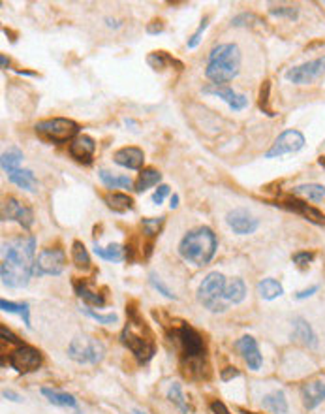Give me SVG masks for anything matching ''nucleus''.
Here are the masks:
<instances>
[{
    "instance_id": "4468645a",
    "label": "nucleus",
    "mask_w": 325,
    "mask_h": 414,
    "mask_svg": "<svg viewBox=\"0 0 325 414\" xmlns=\"http://www.w3.org/2000/svg\"><path fill=\"white\" fill-rule=\"evenodd\" d=\"M226 222L239 236L254 234L257 230V226H260L257 219H254L246 209H234V211H229L228 217H226Z\"/></svg>"
},
{
    "instance_id": "09e8293b",
    "label": "nucleus",
    "mask_w": 325,
    "mask_h": 414,
    "mask_svg": "<svg viewBox=\"0 0 325 414\" xmlns=\"http://www.w3.org/2000/svg\"><path fill=\"white\" fill-rule=\"evenodd\" d=\"M211 410H212V414H231L228 410V407H226V405H224L222 401H212L211 403Z\"/></svg>"
},
{
    "instance_id": "2eb2a0df",
    "label": "nucleus",
    "mask_w": 325,
    "mask_h": 414,
    "mask_svg": "<svg viewBox=\"0 0 325 414\" xmlns=\"http://www.w3.org/2000/svg\"><path fill=\"white\" fill-rule=\"evenodd\" d=\"M203 92H205V94H212V96L222 98L224 102L228 104L234 111L245 110L246 104H248V98H246L245 94H237V92L228 85H215V83H212V85L203 87Z\"/></svg>"
},
{
    "instance_id": "37998d69",
    "label": "nucleus",
    "mask_w": 325,
    "mask_h": 414,
    "mask_svg": "<svg viewBox=\"0 0 325 414\" xmlns=\"http://www.w3.org/2000/svg\"><path fill=\"white\" fill-rule=\"evenodd\" d=\"M269 89H271V85H269V81H265V85L262 87V92H260V108L263 110V113L269 117H273V110L269 108L267 102H269Z\"/></svg>"
},
{
    "instance_id": "7c9ffc66",
    "label": "nucleus",
    "mask_w": 325,
    "mask_h": 414,
    "mask_svg": "<svg viewBox=\"0 0 325 414\" xmlns=\"http://www.w3.org/2000/svg\"><path fill=\"white\" fill-rule=\"evenodd\" d=\"M72 258H74V264L77 270H91V256H89V251L81 242H74V245H72Z\"/></svg>"
},
{
    "instance_id": "6ab92c4d",
    "label": "nucleus",
    "mask_w": 325,
    "mask_h": 414,
    "mask_svg": "<svg viewBox=\"0 0 325 414\" xmlns=\"http://www.w3.org/2000/svg\"><path fill=\"white\" fill-rule=\"evenodd\" d=\"M94 151H96V144H94V139L91 136H79V138H75L70 144V155L74 156L77 162L91 164Z\"/></svg>"
},
{
    "instance_id": "f704fd0d",
    "label": "nucleus",
    "mask_w": 325,
    "mask_h": 414,
    "mask_svg": "<svg viewBox=\"0 0 325 414\" xmlns=\"http://www.w3.org/2000/svg\"><path fill=\"white\" fill-rule=\"evenodd\" d=\"M0 307L6 313H18L19 317L23 318V322L27 328H30V307L29 303H13V301H8V299H0Z\"/></svg>"
},
{
    "instance_id": "39448f33",
    "label": "nucleus",
    "mask_w": 325,
    "mask_h": 414,
    "mask_svg": "<svg viewBox=\"0 0 325 414\" xmlns=\"http://www.w3.org/2000/svg\"><path fill=\"white\" fill-rule=\"evenodd\" d=\"M226 277L218 271H212L201 281L198 288V299L200 303L209 309L211 313H224L228 310V303L224 299V290H226Z\"/></svg>"
},
{
    "instance_id": "864d4df0",
    "label": "nucleus",
    "mask_w": 325,
    "mask_h": 414,
    "mask_svg": "<svg viewBox=\"0 0 325 414\" xmlns=\"http://www.w3.org/2000/svg\"><path fill=\"white\" fill-rule=\"evenodd\" d=\"M0 64H2V70H8V66H10V58H8L6 55H0Z\"/></svg>"
},
{
    "instance_id": "9b49d317",
    "label": "nucleus",
    "mask_w": 325,
    "mask_h": 414,
    "mask_svg": "<svg viewBox=\"0 0 325 414\" xmlns=\"http://www.w3.org/2000/svg\"><path fill=\"white\" fill-rule=\"evenodd\" d=\"M8 362H10L12 369H15L18 373H32L36 369H40L42 354L40 351H36L34 346L21 345L10 354Z\"/></svg>"
},
{
    "instance_id": "b1692460",
    "label": "nucleus",
    "mask_w": 325,
    "mask_h": 414,
    "mask_svg": "<svg viewBox=\"0 0 325 414\" xmlns=\"http://www.w3.org/2000/svg\"><path fill=\"white\" fill-rule=\"evenodd\" d=\"M262 403H263V407L274 414L288 413V399H286L284 391L282 390H276V391H271V394H267V396L263 397Z\"/></svg>"
},
{
    "instance_id": "412c9836",
    "label": "nucleus",
    "mask_w": 325,
    "mask_h": 414,
    "mask_svg": "<svg viewBox=\"0 0 325 414\" xmlns=\"http://www.w3.org/2000/svg\"><path fill=\"white\" fill-rule=\"evenodd\" d=\"M291 337L299 341L301 345L308 346V349H314V346L318 345V337L314 334L312 326L301 317L293 320V334H291Z\"/></svg>"
},
{
    "instance_id": "de8ad7c7",
    "label": "nucleus",
    "mask_w": 325,
    "mask_h": 414,
    "mask_svg": "<svg viewBox=\"0 0 325 414\" xmlns=\"http://www.w3.org/2000/svg\"><path fill=\"white\" fill-rule=\"evenodd\" d=\"M147 32L148 34H160V32H164V23L160 19H154V21H151L147 25Z\"/></svg>"
},
{
    "instance_id": "e433bc0d",
    "label": "nucleus",
    "mask_w": 325,
    "mask_h": 414,
    "mask_svg": "<svg viewBox=\"0 0 325 414\" xmlns=\"http://www.w3.org/2000/svg\"><path fill=\"white\" fill-rule=\"evenodd\" d=\"M173 63H175V61H173L166 51H154L147 57V64L153 70H164L167 64H173Z\"/></svg>"
},
{
    "instance_id": "79ce46f5",
    "label": "nucleus",
    "mask_w": 325,
    "mask_h": 414,
    "mask_svg": "<svg viewBox=\"0 0 325 414\" xmlns=\"http://www.w3.org/2000/svg\"><path fill=\"white\" fill-rule=\"evenodd\" d=\"M207 25H209V18L203 19V21L200 23V27L196 29L194 34H192L189 38V44H186V46H189V49H194V47H198V44L201 42V36H203V32H205Z\"/></svg>"
},
{
    "instance_id": "a878e982",
    "label": "nucleus",
    "mask_w": 325,
    "mask_h": 414,
    "mask_svg": "<svg viewBox=\"0 0 325 414\" xmlns=\"http://www.w3.org/2000/svg\"><path fill=\"white\" fill-rule=\"evenodd\" d=\"M160 179H162V173H160L158 170H154V168H145V170H141L136 184H134V190L141 194V192H145V190L154 187V184H158Z\"/></svg>"
},
{
    "instance_id": "6e6d98bb",
    "label": "nucleus",
    "mask_w": 325,
    "mask_h": 414,
    "mask_svg": "<svg viewBox=\"0 0 325 414\" xmlns=\"http://www.w3.org/2000/svg\"><path fill=\"white\" fill-rule=\"evenodd\" d=\"M134 414H145V413H139V410H134Z\"/></svg>"
},
{
    "instance_id": "f257e3e1",
    "label": "nucleus",
    "mask_w": 325,
    "mask_h": 414,
    "mask_svg": "<svg viewBox=\"0 0 325 414\" xmlns=\"http://www.w3.org/2000/svg\"><path fill=\"white\" fill-rule=\"evenodd\" d=\"M36 260L34 236H19L2 245L0 275L6 287L23 288L29 284Z\"/></svg>"
},
{
    "instance_id": "ea45409f",
    "label": "nucleus",
    "mask_w": 325,
    "mask_h": 414,
    "mask_svg": "<svg viewBox=\"0 0 325 414\" xmlns=\"http://www.w3.org/2000/svg\"><path fill=\"white\" fill-rule=\"evenodd\" d=\"M271 15L274 18H288V19H297L299 15V8L297 6H273L269 10Z\"/></svg>"
},
{
    "instance_id": "0eeeda50",
    "label": "nucleus",
    "mask_w": 325,
    "mask_h": 414,
    "mask_svg": "<svg viewBox=\"0 0 325 414\" xmlns=\"http://www.w3.org/2000/svg\"><path fill=\"white\" fill-rule=\"evenodd\" d=\"M36 132L42 134L44 138H47L49 142H55V144H64L68 139H74L79 132V125L72 119H63V117H57V119H47V121H40L36 125Z\"/></svg>"
},
{
    "instance_id": "f3484780",
    "label": "nucleus",
    "mask_w": 325,
    "mask_h": 414,
    "mask_svg": "<svg viewBox=\"0 0 325 414\" xmlns=\"http://www.w3.org/2000/svg\"><path fill=\"white\" fill-rule=\"evenodd\" d=\"M282 207H286L288 211H293V213L301 215V217H305V219L314 222V225H325V215L321 213L319 209H316V207L308 206L307 201L293 198V200H286L284 203H282Z\"/></svg>"
},
{
    "instance_id": "5701e85b",
    "label": "nucleus",
    "mask_w": 325,
    "mask_h": 414,
    "mask_svg": "<svg viewBox=\"0 0 325 414\" xmlns=\"http://www.w3.org/2000/svg\"><path fill=\"white\" fill-rule=\"evenodd\" d=\"M75 294H77L87 305H92V307H103V305H106L103 294H98L96 290H92L87 281L75 282Z\"/></svg>"
},
{
    "instance_id": "cd10ccee",
    "label": "nucleus",
    "mask_w": 325,
    "mask_h": 414,
    "mask_svg": "<svg viewBox=\"0 0 325 414\" xmlns=\"http://www.w3.org/2000/svg\"><path fill=\"white\" fill-rule=\"evenodd\" d=\"M8 179H10L13 184H18L19 189H25V190H36V184H38L32 170H21V168L10 173Z\"/></svg>"
},
{
    "instance_id": "ddd939ff",
    "label": "nucleus",
    "mask_w": 325,
    "mask_h": 414,
    "mask_svg": "<svg viewBox=\"0 0 325 414\" xmlns=\"http://www.w3.org/2000/svg\"><path fill=\"white\" fill-rule=\"evenodd\" d=\"M2 220H15L18 225L23 226L25 230H29L30 226L34 225V213L29 206H25L18 198H8L2 203Z\"/></svg>"
},
{
    "instance_id": "a211bd4d",
    "label": "nucleus",
    "mask_w": 325,
    "mask_h": 414,
    "mask_svg": "<svg viewBox=\"0 0 325 414\" xmlns=\"http://www.w3.org/2000/svg\"><path fill=\"white\" fill-rule=\"evenodd\" d=\"M115 164H119L122 168H128V170H141L143 161H145V155L139 147H122L113 155Z\"/></svg>"
},
{
    "instance_id": "c85d7f7f",
    "label": "nucleus",
    "mask_w": 325,
    "mask_h": 414,
    "mask_svg": "<svg viewBox=\"0 0 325 414\" xmlns=\"http://www.w3.org/2000/svg\"><path fill=\"white\" fill-rule=\"evenodd\" d=\"M106 203H108L109 209H113L115 213H126L134 207L130 196L122 194V192H113V194L106 196Z\"/></svg>"
},
{
    "instance_id": "49530a36",
    "label": "nucleus",
    "mask_w": 325,
    "mask_h": 414,
    "mask_svg": "<svg viewBox=\"0 0 325 414\" xmlns=\"http://www.w3.org/2000/svg\"><path fill=\"white\" fill-rule=\"evenodd\" d=\"M0 335H2V339L8 341V343H15V345H19V346L23 345L18 335L12 334V332H10V330H8L6 326H0Z\"/></svg>"
},
{
    "instance_id": "1a4fd4ad",
    "label": "nucleus",
    "mask_w": 325,
    "mask_h": 414,
    "mask_svg": "<svg viewBox=\"0 0 325 414\" xmlns=\"http://www.w3.org/2000/svg\"><path fill=\"white\" fill-rule=\"evenodd\" d=\"M66 268V254L63 249H44L34 260L32 273L36 277L60 275Z\"/></svg>"
},
{
    "instance_id": "4be33fe9",
    "label": "nucleus",
    "mask_w": 325,
    "mask_h": 414,
    "mask_svg": "<svg viewBox=\"0 0 325 414\" xmlns=\"http://www.w3.org/2000/svg\"><path fill=\"white\" fill-rule=\"evenodd\" d=\"M42 396L47 397V401L51 403V405H57V407H63V408H74V410H79L77 399H75L72 394L53 390V388H42Z\"/></svg>"
},
{
    "instance_id": "473e14b6",
    "label": "nucleus",
    "mask_w": 325,
    "mask_h": 414,
    "mask_svg": "<svg viewBox=\"0 0 325 414\" xmlns=\"http://www.w3.org/2000/svg\"><path fill=\"white\" fill-rule=\"evenodd\" d=\"M167 399H170V401H172L183 414L192 413V408H190V405L186 403V399H184L183 388H181L179 382H173V384L170 386V390H167Z\"/></svg>"
},
{
    "instance_id": "3c124183",
    "label": "nucleus",
    "mask_w": 325,
    "mask_h": 414,
    "mask_svg": "<svg viewBox=\"0 0 325 414\" xmlns=\"http://www.w3.org/2000/svg\"><path fill=\"white\" fill-rule=\"evenodd\" d=\"M316 292H318V287L314 284V287L307 288V290H301V292H297L295 298L297 299H307V298H310V296H312V294H316Z\"/></svg>"
},
{
    "instance_id": "2f4dec72",
    "label": "nucleus",
    "mask_w": 325,
    "mask_h": 414,
    "mask_svg": "<svg viewBox=\"0 0 325 414\" xmlns=\"http://www.w3.org/2000/svg\"><path fill=\"white\" fill-rule=\"evenodd\" d=\"M293 194L302 196L307 200L321 201L325 198V187L324 184H299L293 189Z\"/></svg>"
},
{
    "instance_id": "a18cd8bd",
    "label": "nucleus",
    "mask_w": 325,
    "mask_h": 414,
    "mask_svg": "<svg viewBox=\"0 0 325 414\" xmlns=\"http://www.w3.org/2000/svg\"><path fill=\"white\" fill-rule=\"evenodd\" d=\"M170 194V187L167 184H160L158 189L154 190V194H153V201L156 203V206H160L162 201L166 200V196Z\"/></svg>"
},
{
    "instance_id": "f03ea898",
    "label": "nucleus",
    "mask_w": 325,
    "mask_h": 414,
    "mask_svg": "<svg viewBox=\"0 0 325 414\" xmlns=\"http://www.w3.org/2000/svg\"><path fill=\"white\" fill-rule=\"evenodd\" d=\"M241 68V51L235 44H218L209 53L205 75L215 83L222 85L228 83L239 74Z\"/></svg>"
},
{
    "instance_id": "393cba45",
    "label": "nucleus",
    "mask_w": 325,
    "mask_h": 414,
    "mask_svg": "<svg viewBox=\"0 0 325 414\" xmlns=\"http://www.w3.org/2000/svg\"><path fill=\"white\" fill-rule=\"evenodd\" d=\"M257 294H260L263 299L273 301V299L280 298V296L284 294V288H282V284H280L276 279L267 277V279H263V281L257 282Z\"/></svg>"
},
{
    "instance_id": "6e6552de",
    "label": "nucleus",
    "mask_w": 325,
    "mask_h": 414,
    "mask_svg": "<svg viewBox=\"0 0 325 414\" xmlns=\"http://www.w3.org/2000/svg\"><path fill=\"white\" fill-rule=\"evenodd\" d=\"M68 356L77 363L96 365L106 356V346L92 337H75L68 346Z\"/></svg>"
},
{
    "instance_id": "603ef678",
    "label": "nucleus",
    "mask_w": 325,
    "mask_h": 414,
    "mask_svg": "<svg viewBox=\"0 0 325 414\" xmlns=\"http://www.w3.org/2000/svg\"><path fill=\"white\" fill-rule=\"evenodd\" d=\"M2 397H6V399H10V401H15V403L21 401V396H19V394H15V391H12V390L2 391Z\"/></svg>"
},
{
    "instance_id": "8fccbe9b",
    "label": "nucleus",
    "mask_w": 325,
    "mask_h": 414,
    "mask_svg": "<svg viewBox=\"0 0 325 414\" xmlns=\"http://www.w3.org/2000/svg\"><path fill=\"white\" fill-rule=\"evenodd\" d=\"M235 377H239V369L235 368H226L222 371V380L224 382H228V380L235 379Z\"/></svg>"
},
{
    "instance_id": "c756f323",
    "label": "nucleus",
    "mask_w": 325,
    "mask_h": 414,
    "mask_svg": "<svg viewBox=\"0 0 325 414\" xmlns=\"http://www.w3.org/2000/svg\"><path fill=\"white\" fill-rule=\"evenodd\" d=\"M98 175L108 189H132V179L126 175H113L108 170H100Z\"/></svg>"
},
{
    "instance_id": "4c0bfd02",
    "label": "nucleus",
    "mask_w": 325,
    "mask_h": 414,
    "mask_svg": "<svg viewBox=\"0 0 325 414\" xmlns=\"http://www.w3.org/2000/svg\"><path fill=\"white\" fill-rule=\"evenodd\" d=\"M143 230L148 237H156L162 232V226H164V217H158V219H143L141 220Z\"/></svg>"
},
{
    "instance_id": "423d86ee",
    "label": "nucleus",
    "mask_w": 325,
    "mask_h": 414,
    "mask_svg": "<svg viewBox=\"0 0 325 414\" xmlns=\"http://www.w3.org/2000/svg\"><path fill=\"white\" fill-rule=\"evenodd\" d=\"M181 351H183L184 360H189L192 368H201V363L205 360V343L198 332L189 324H183L177 332Z\"/></svg>"
},
{
    "instance_id": "dca6fc26",
    "label": "nucleus",
    "mask_w": 325,
    "mask_h": 414,
    "mask_svg": "<svg viewBox=\"0 0 325 414\" xmlns=\"http://www.w3.org/2000/svg\"><path fill=\"white\" fill-rule=\"evenodd\" d=\"M235 346H237V351H239V354L246 362L248 369L257 371V369L262 368L263 356H262V352H260V346H257V341L254 339L252 335L241 337V339L235 343Z\"/></svg>"
},
{
    "instance_id": "aec40b11",
    "label": "nucleus",
    "mask_w": 325,
    "mask_h": 414,
    "mask_svg": "<svg viewBox=\"0 0 325 414\" xmlns=\"http://www.w3.org/2000/svg\"><path fill=\"white\" fill-rule=\"evenodd\" d=\"M302 405L307 410H314L319 403L325 401V382L314 380V382H307L301 388Z\"/></svg>"
},
{
    "instance_id": "c03bdc74",
    "label": "nucleus",
    "mask_w": 325,
    "mask_h": 414,
    "mask_svg": "<svg viewBox=\"0 0 325 414\" xmlns=\"http://www.w3.org/2000/svg\"><path fill=\"white\" fill-rule=\"evenodd\" d=\"M312 260H314V254L308 253V251H301V253L293 254V262H295L299 268H307Z\"/></svg>"
},
{
    "instance_id": "c9c22d12",
    "label": "nucleus",
    "mask_w": 325,
    "mask_h": 414,
    "mask_svg": "<svg viewBox=\"0 0 325 414\" xmlns=\"http://www.w3.org/2000/svg\"><path fill=\"white\" fill-rule=\"evenodd\" d=\"M23 162V153L19 149H10L8 153H4L2 155V158H0V164H2V170L10 175L12 172H15V170H19V164Z\"/></svg>"
},
{
    "instance_id": "f8f14e48",
    "label": "nucleus",
    "mask_w": 325,
    "mask_h": 414,
    "mask_svg": "<svg viewBox=\"0 0 325 414\" xmlns=\"http://www.w3.org/2000/svg\"><path fill=\"white\" fill-rule=\"evenodd\" d=\"M305 147V136L299 130H286L274 139L271 149L265 153V158H276V156L288 155V153H297Z\"/></svg>"
},
{
    "instance_id": "9d476101",
    "label": "nucleus",
    "mask_w": 325,
    "mask_h": 414,
    "mask_svg": "<svg viewBox=\"0 0 325 414\" xmlns=\"http://www.w3.org/2000/svg\"><path fill=\"white\" fill-rule=\"evenodd\" d=\"M319 77H325V55L316 61H310V63L293 66L286 72V80L295 83V85H308Z\"/></svg>"
},
{
    "instance_id": "bb28decb",
    "label": "nucleus",
    "mask_w": 325,
    "mask_h": 414,
    "mask_svg": "<svg viewBox=\"0 0 325 414\" xmlns=\"http://www.w3.org/2000/svg\"><path fill=\"white\" fill-rule=\"evenodd\" d=\"M246 296V287L243 279H234V281H229L226 284V290H224V299H226V303H241Z\"/></svg>"
},
{
    "instance_id": "7ed1b4c3",
    "label": "nucleus",
    "mask_w": 325,
    "mask_h": 414,
    "mask_svg": "<svg viewBox=\"0 0 325 414\" xmlns=\"http://www.w3.org/2000/svg\"><path fill=\"white\" fill-rule=\"evenodd\" d=\"M218 242L215 232L207 226L190 230L179 245V253L186 262L194 265H207L217 253Z\"/></svg>"
},
{
    "instance_id": "58836bf2",
    "label": "nucleus",
    "mask_w": 325,
    "mask_h": 414,
    "mask_svg": "<svg viewBox=\"0 0 325 414\" xmlns=\"http://www.w3.org/2000/svg\"><path fill=\"white\" fill-rule=\"evenodd\" d=\"M83 313H85L87 317H91L92 320H96V322L103 324V326H109V324H115L117 320H119V317L115 315V313H109V315H102V313H96V310L89 309V307H85V309H81Z\"/></svg>"
},
{
    "instance_id": "72a5a7b5",
    "label": "nucleus",
    "mask_w": 325,
    "mask_h": 414,
    "mask_svg": "<svg viewBox=\"0 0 325 414\" xmlns=\"http://www.w3.org/2000/svg\"><path fill=\"white\" fill-rule=\"evenodd\" d=\"M94 253H96L102 260H108V262H120V260L125 258V249L120 247L119 243H111L108 247H100L96 243Z\"/></svg>"
},
{
    "instance_id": "5fc2aeb1",
    "label": "nucleus",
    "mask_w": 325,
    "mask_h": 414,
    "mask_svg": "<svg viewBox=\"0 0 325 414\" xmlns=\"http://www.w3.org/2000/svg\"><path fill=\"white\" fill-rule=\"evenodd\" d=\"M170 207H172V209H177L179 207V196L177 194L172 196V203H170Z\"/></svg>"
},
{
    "instance_id": "a19ab883",
    "label": "nucleus",
    "mask_w": 325,
    "mask_h": 414,
    "mask_svg": "<svg viewBox=\"0 0 325 414\" xmlns=\"http://www.w3.org/2000/svg\"><path fill=\"white\" fill-rule=\"evenodd\" d=\"M148 281H151V284H153L154 290H158L162 296H166L167 299H177V296H175V294H173L172 290H170V288H167L166 284L162 282V279H160L156 273H151V275H148Z\"/></svg>"
},
{
    "instance_id": "20e7f679",
    "label": "nucleus",
    "mask_w": 325,
    "mask_h": 414,
    "mask_svg": "<svg viewBox=\"0 0 325 414\" xmlns=\"http://www.w3.org/2000/svg\"><path fill=\"white\" fill-rule=\"evenodd\" d=\"M120 341L137 358V362L141 363H147L156 352L151 330L145 326V322L137 317V313H134V310H132V317L128 318V324L120 334Z\"/></svg>"
}]
</instances>
